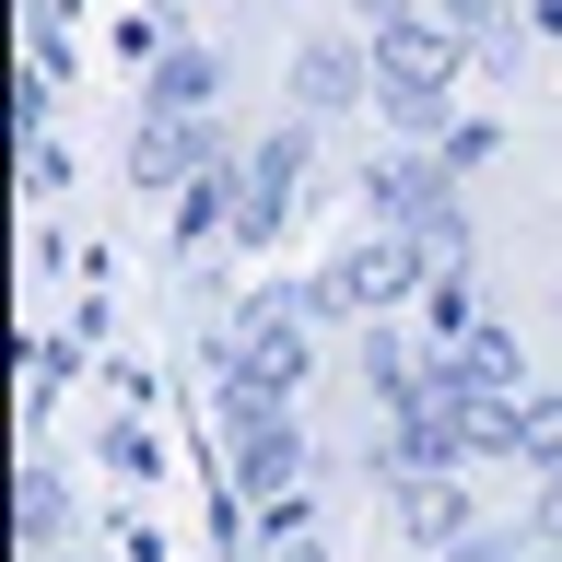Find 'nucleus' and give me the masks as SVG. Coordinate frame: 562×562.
<instances>
[{
	"label": "nucleus",
	"mask_w": 562,
	"mask_h": 562,
	"mask_svg": "<svg viewBox=\"0 0 562 562\" xmlns=\"http://www.w3.org/2000/svg\"><path fill=\"white\" fill-rule=\"evenodd\" d=\"M363 211H375L386 235H411L434 270H457V258H469V211H457L446 140H434V153H386V165H363Z\"/></svg>",
	"instance_id": "nucleus-1"
},
{
	"label": "nucleus",
	"mask_w": 562,
	"mask_h": 562,
	"mask_svg": "<svg viewBox=\"0 0 562 562\" xmlns=\"http://www.w3.org/2000/svg\"><path fill=\"white\" fill-rule=\"evenodd\" d=\"M305 328H316V281H270V293L223 328V375L258 386V398H293V386H305Z\"/></svg>",
	"instance_id": "nucleus-2"
},
{
	"label": "nucleus",
	"mask_w": 562,
	"mask_h": 562,
	"mask_svg": "<svg viewBox=\"0 0 562 562\" xmlns=\"http://www.w3.org/2000/svg\"><path fill=\"white\" fill-rule=\"evenodd\" d=\"M434 270V258H422L411 235H363V246H340V258H328V270H316V316H398V293H411V281Z\"/></svg>",
	"instance_id": "nucleus-3"
},
{
	"label": "nucleus",
	"mask_w": 562,
	"mask_h": 562,
	"mask_svg": "<svg viewBox=\"0 0 562 562\" xmlns=\"http://www.w3.org/2000/svg\"><path fill=\"white\" fill-rule=\"evenodd\" d=\"M305 130L316 117H293V130H270L258 153H246V188H235V235L270 246L281 223H293V200H305Z\"/></svg>",
	"instance_id": "nucleus-4"
},
{
	"label": "nucleus",
	"mask_w": 562,
	"mask_h": 562,
	"mask_svg": "<svg viewBox=\"0 0 562 562\" xmlns=\"http://www.w3.org/2000/svg\"><path fill=\"white\" fill-rule=\"evenodd\" d=\"M457 47H469L457 24H411V12L375 24V94H446V82H457Z\"/></svg>",
	"instance_id": "nucleus-5"
},
{
	"label": "nucleus",
	"mask_w": 562,
	"mask_h": 562,
	"mask_svg": "<svg viewBox=\"0 0 562 562\" xmlns=\"http://www.w3.org/2000/svg\"><path fill=\"white\" fill-rule=\"evenodd\" d=\"M398 527H411L422 551H457L469 539V469H411L398 481Z\"/></svg>",
	"instance_id": "nucleus-6"
},
{
	"label": "nucleus",
	"mask_w": 562,
	"mask_h": 562,
	"mask_svg": "<svg viewBox=\"0 0 562 562\" xmlns=\"http://www.w3.org/2000/svg\"><path fill=\"white\" fill-rule=\"evenodd\" d=\"M434 386H492V398H527V363H516V340L492 328V316H469L446 340V363H434Z\"/></svg>",
	"instance_id": "nucleus-7"
},
{
	"label": "nucleus",
	"mask_w": 562,
	"mask_h": 562,
	"mask_svg": "<svg viewBox=\"0 0 562 562\" xmlns=\"http://www.w3.org/2000/svg\"><path fill=\"white\" fill-rule=\"evenodd\" d=\"M351 94H363V59L351 47H305L293 59V117H340Z\"/></svg>",
	"instance_id": "nucleus-8"
},
{
	"label": "nucleus",
	"mask_w": 562,
	"mask_h": 562,
	"mask_svg": "<svg viewBox=\"0 0 562 562\" xmlns=\"http://www.w3.org/2000/svg\"><path fill=\"white\" fill-rule=\"evenodd\" d=\"M211 94H223L211 47H165V59H153V117H211Z\"/></svg>",
	"instance_id": "nucleus-9"
},
{
	"label": "nucleus",
	"mask_w": 562,
	"mask_h": 562,
	"mask_svg": "<svg viewBox=\"0 0 562 562\" xmlns=\"http://www.w3.org/2000/svg\"><path fill=\"white\" fill-rule=\"evenodd\" d=\"M12 527H24V562H47V551H59V527H70L59 469H24V492H12Z\"/></svg>",
	"instance_id": "nucleus-10"
},
{
	"label": "nucleus",
	"mask_w": 562,
	"mask_h": 562,
	"mask_svg": "<svg viewBox=\"0 0 562 562\" xmlns=\"http://www.w3.org/2000/svg\"><path fill=\"white\" fill-rule=\"evenodd\" d=\"M516 457H527V469H562V386L516 398Z\"/></svg>",
	"instance_id": "nucleus-11"
},
{
	"label": "nucleus",
	"mask_w": 562,
	"mask_h": 562,
	"mask_svg": "<svg viewBox=\"0 0 562 562\" xmlns=\"http://www.w3.org/2000/svg\"><path fill=\"white\" fill-rule=\"evenodd\" d=\"M446 562H539V527H469Z\"/></svg>",
	"instance_id": "nucleus-12"
},
{
	"label": "nucleus",
	"mask_w": 562,
	"mask_h": 562,
	"mask_svg": "<svg viewBox=\"0 0 562 562\" xmlns=\"http://www.w3.org/2000/svg\"><path fill=\"white\" fill-rule=\"evenodd\" d=\"M270 562H328V539H316V527H281V516H270Z\"/></svg>",
	"instance_id": "nucleus-13"
},
{
	"label": "nucleus",
	"mask_w": 562,
	"mask_h": 562,
	"mask_svg": "<svg viewBox=\"0 0 562 562\" xmlns=\"http://www.w3.org/2000/svg\"><path fill=\"white\" fill-rule=\"evenodd\" d=\"M527 527H539V539H562V469H539V516H527Z\"/></svg>",
	"instance_id": "nucleus-14"
},
{
	"label": "nucleus",
	"mask_w": 562,
	"mask_h": 562,
	"mask_svg": "<svg viewBox=\"0 0 562 562\" xmlns=\"http://www.w3.org/2000/svg\"><path fill=\"white\" fill-rule=\"evenodd\" d=\"M551 305H562V281H551Z\"/></svg>",
	"instance_id": "nucleus-15"
},
{
	"label": "nucleus",
	"mask_w": 562,
	"mask_h": 562,
	"mask_svg": "<svg viewBox=\"0 0 562 562\" xmlns=\"http://www.w3.org/2000/svg\"><path fill=\"white\" fill-rule=\"evenodd\" d=\"M47 562H59V551H47Z\"/></svg>",
	"instance_id": "nucleus-16"
}]
</instances>
